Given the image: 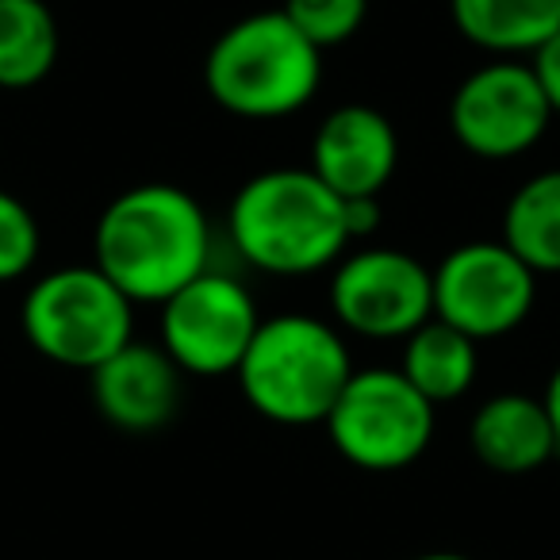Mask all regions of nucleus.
<instances>
[{"mask_svg": "<svg viewBox=\"0 0 560 560\" xmlns=\"http://www.w3.org/2000/svg\"><path fill=\"white\" fill-rule=\"evenodd\" d=\"M350 373L353 361L342 335L300 312L257 323L234 369L246 404L280 427H315L327 419Z\"/></svg>", "mask_w": 560, "mask_h": 560, "instance_id": "7ed1b4c3", "label": "nucleus"}, {"mask_svg": "<svg viewBox=\"0 0 560 560\" xmlns=\"http://www.w3.org/2000/svg\"><path fill=\"white\" fill-rule=\"evenodd\" d=\"M411 560H472V557H465V552H422V557Z\"/></svg>", "mask_w": 560, "mask_h": 560, "instance_id": "5701e85b", "label": "nucleus"}, {"mask_svg": "<svg viewBox=\"0 0 560 560\" xmlns=\"http://www.w3.org/2000/svg\"><path fill=\"white\" fill-rule=\"evenodd\" d=\"M330 312L350 335L407 338L434 315L430 269L396 246H369L338 257Z\"/></svg>", "mask_w": 560, "mask_h": 560, "instance_id": "1a4fd4ad", "label": "nucleus"}, {"mask_svg": "<svg viewBox=\"0 0 560 560\" xmlns=\"http://www.w3.org/2000/svg\"><path fill=\"white\" fill-rule=\"evenodd\" d=\"M503 242L534 272H560V170L534 173L503 211Z\"/></svg>", "mask_w": 560, "mask_h": 560, "instance_id": "dca6fc26", "label": "nucleus"}, {"mask_svg": "<svg viewBox=\"0 0 560 560\" xmlns=\"http://www.w3.org/2000/svg\"><path fill=\"white\" fill-rule=\"evenodd\" d=\"M93 404L124 434H154L177 415L180 369L162 346L127 342L89 373Z\"/></svg>", "mask_w": 560, "mask_h": 560, "instance_id": "f8f14e48", "label": "nucleus"}, {"mask_svg": "<svg viewBox=\"0 0 560 560\" xmlns=\"http://www.w3.org/2000/svg\"><path fill=\"white\" fill-rule=\"evenodd\" d=\"M257 304L242 280L203 269L162 304V350L180 373H234L254 338Z\"/></svg>", "mask_w": 560, "mask_h": 560, "instance_id": "6e6552de", "label": "nucleus"}, {"mask_svg": "<svg viewBox=\"0 0 560 560\" xmlns=\"http://www.w3.org/2000/svg\"><path fill=\"white\" fill-rule=\"evenodd\" d=\"M335 450L365 472H399L427 453L434 404L411 388L399 369H353L323 419Z\"/></svg>", "mask_w": 560, "mask_h": 560, "instance_id": "423d86ee", "label": "nucleus"}, {"mask_svg": "<svg viewBox=\"0 0 560 560\" xmlns=\"http://www.w3.org/2000/svg\"><path fill=\"white\" fill-rule=\"evenodd\" d=\"M242 261L272 277H307L335 265L350 246L342 196L312 170H265L234 192L226 215Z\"/></svg>", "mask_w": 560, "mask_h": 560, "instance_id": "f03ea898", "label": "nucleus"}, {"mask_svg": "<svg viewBox=\"0 0 560 560\" xmlns=\"http://www.w3.org/2000/svg\"><path fill=\"white\" fill-rule=\"evenodd\" d=\"M58 62V20L43 0H0V89H32Z\"/></svg>", "mask_w": 560, "mask_h": 560, "instance_id": "f3484780", "label": "nucleus"}, {"mask_svg": "<svg viewBox=\"0 0 560 560\" xmlns=\"http://www.w3.org/2000/svg\"><path fill=\"white\" fill-rule=\"evenodd\" d=\"M342 211H346L350 242L369 238L381 226V196H353V200H342Z\"/></svg>", "mask_w": 560, "mask_h": 560, "instance_id": "412c9836", "label": "nucleus"}, {"mask_svg": "<svg viewBox=\"0 0 560 560\" xmlns=\"http://www.w3.org/2000/svg\"><path fill=\"white\" fill-rule=\"evenodd\" d=\"M468 445L480 457V465L499 476L537 472L552 453H560L541 399L526 392H503V396L483 399L468 422Z\"/></svg>", "mask_w": 560, "mask_h": 560, "instance_id": "ddd939ff", "label": "nucleus"}, {"mask_svg": "<svg viewBox=\"0 0 560 560\" xmlns=\"http://www.w3.org/2000/svg\"><path fill=\"white\" fill-rule=\"evenodd\" d=\"M284 16L319 50L342 47L361 32L369 0H284Z\"/></svg>", "mask_w": 560, "mask_h": 560, "instance_id": "a211bd4d", "label": "nucleus"}, {"mask_svg": "<svg viewBox=\"0 0 560 560\" xmlns=\"http://www.w3.org/2000/svg\"><path fill=\"white\" fill-rule=\"evenodd\" d=\"M549 101L534 70L522 62H491L472 70L450 101L453 139L476 158L503 162L541 142L549 131Z\"/></svg>", "mask_w": 560, "mask_h": 560, "instance_id": "9d476101", "label": "nucleus"}, {"mask_svg": "<svg viewBox=\"0 0 560 560\" xmlns=\"http://www.w3.org/2000/svg\"><path fill=\"white\" fill-rule=\"evenodd\" d=\"M208 96L242 119H284L307 108L323 85V50L284 12L231 24L203 62Z\"/></svg>", "mask_w": 560, "mask_h": 560, "instance_id": "20e7f679", "label": "nucleus"}, {"mask_svg": "<svg viewBox=\"0 0 560 560\" xmlns=\"http://www.w3.org/2000/svg\"><path fill=\"white\" fill-rule=\"evenodd\" d=\"M93 265L131 304H165L211 265V223L180 185H135L101 211Z\"/></svg>", "mask_w": 560, "mask_h": 560, "instance_id": "f257e3e1", "label": "nucleus"}, {"mask_svg": "<svg viewBox=\"0 0 560 560\" xmlns=\"http://www.w3.org/2000/svg\"><path fill=\"white\" fill-rule=\"evenodd\" d=\"M434 319L457 327L472 342L503 338L529 319L537 300V272L499 242H465L430 272Z\"/></svg>", "mask_w": 560, "mask_h": 560, "instance_id": "0eeeda50", "label": "nucleus"}, {"mask_svg": "<svg viewBox=\"0 0 560 560\" xmlns=\"http://www.w3.org/2000/svg\"><path fill=\"white\" fill-rule=\"evenodd\" d=\"M404 342L407 346H404V361H399V373L434 407L453 404V399H460L472 388L480 358H476V342L468 335H460L457 327L430 315Z\"/></svg>", "mask_w": 560, "mask_h": 560, "instance_id": "2eb2a0df", "label": "nucleus"}, {"mask_svg": "<svg viewBox=\"0 0 560 560\" xmlns=\"http://www.w3.org/2000/svg\"><path fill=\"white\" fill-rule=\"evenodd\" d=\"M529 70H534L537 85H541L545 101H549V112L552 116H560V32L549 35V39L534 50Z\"/></svg>", "mask_w": 560, "mask_h": 560, "instance_id": "aec40b11", "label": "nucleus"}, {"mask_svg": "<svg viewBox=\"0 0 560 560\" xmlns=\"http://www.w3.org/2000/svg\"><path fill=\"white\" fill-rule=\"evenodd\" d=\"M20 323L47 361L93 373L135 338V304L96 265H66L27 289Z\"/></svg>", "mask_w": 560, "mask_h": 560, "instance_id": "39448f33", "label": "nucleus"}, {"mask_svg": "<svg viewBox=\"0 0 560 560\" xmlns=\"http://www.w3.org/2000/svg\"><path fill=\"white\" fill-rule=\"evenodd\" d=\"M39 223L20 196L0 188V284L24 277L39 257Z\"/></svg>", "mask_w": 560, "mask_h": 560, "instance_id": "6ab92c4d", "label": "nucleus"}, {"mask_svg": "<svg viewBox=\"0 0 560 560\" xmlns=\"http://www.w3.org/2000/svg\"><path fill=\"white\" fill-rule=\"evenodd\" d=\"M541 407L549 415V427H552V438H557V450H560V365L552 369L549 384H545V396H541Z\"/></svg>", "mask_w": 560, "mask_h": 560, "instance_id": "4be33fe9", "label": "nucleus"}, {"mask_svg": "<svg viewBox=\"0 0 560 560\" xmlns=\"http://www.w3.org/2000/svg\"><path fill=\"white\" fill-rule=\"evenodd\" d=\"M453 27L491 55H534L560 32V0H450Z\"/></svg>", "mask_w": 560, "mask_h": 560, "instance_id": "4468645a", "label": "nucleus"}, {"mask_svg": "<svg viewBox=\"0 0 560 560\" xmlns=\"http://www.w3.org/2000/svg\"><path fill=\"white\" fill-rule=\"evenodd\" d=\"M399 162L396 127L369 104H342L319 124L307 170L335 196H381Z\"/></svg>", "mask_w": 560, "mask_h": 560, "instance_id": "9b49d317", "label": "nucleus"}]
</instances>
